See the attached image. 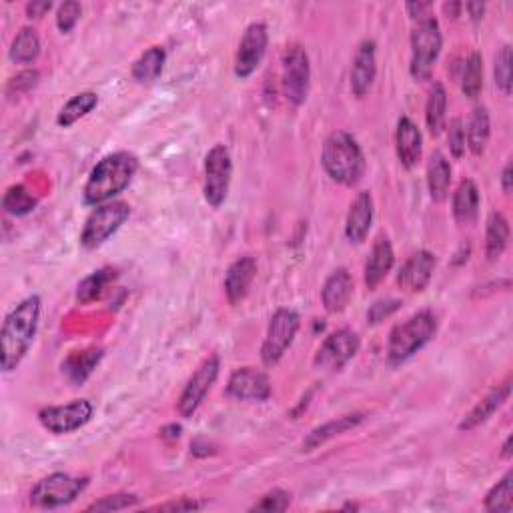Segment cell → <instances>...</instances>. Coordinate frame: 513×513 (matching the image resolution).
I'll list each match as a JSON object with an SVG mask.
<instances>
[{"label": "cell", "instance_id": "6da1fadb", "mask_svg": "<svg viewBox=\"0 0 513 513\" xmlns=\"http://www.w3.org/2000/svg\"><path fill=\"white\" fill-rule=\"evenodd\" d=\"M41 305V297L31 295L18 303L5 317L3 331H0V345H3L0 365L5 373L15 372L31 349L36 331H39Z\"/></svg>", "mask_w": 513, "mask_h": 513}, {"label": "cell", "instance_id": "7a4b0ae2", "mask_svg": "<svg viewBox=\"0 0 513 513\" xmlns=\"http://www.w3.org/2000/svg\"><path fill=\"white\" fill-rule=\"evenodd\" d=\"M139 170V159L127 150L107 155L101 159L87 179L82 189V201L89 207H101L111 203L131 185L132 177Z\"/></svg>", "mask_w": 513, "mask_h": 513}, {"label": "cell", "instance_id": "3957f363", "mask_svg": "<svg viewBox=\"0 0 513 513\" xmlns=\"http://www.w3.org/2000/svg\"><path fill=\"white\" fill-rule=\"evenodd\" d=\"M321 165L334 183L355 187L365 175L363 149L347 131H335L323 142Z\"/></svg>", "mask_w": 513, "mask_h": 513}, {"label": "cell", "instance_id": "277c9868", "mask_svg": "<svg viewBox=\"0 0 513 513\" xmlns=\"http://www.w3.org/2000/svg\"><path fill=\"white\" fill-rule=\"evenodd\" d=\"M437 334V317L431 311H420L397 323L387 339V361L389 365H402L407 359L430 344Z\"/></svg>", "mask_w": 513, "mask_h": 513}, {"label": "cell", "instance_id": "5b68a950", "mask_svg": "<svg viewBox=\"0 0 513 513\" xmlns=\"http://www.w3.org/2000/svg\"><path fill=\"white\" fill-rule=\"evenodd\" d=\"M441 46H443V36L437 18L427 15L421 18V21H417V26L411 33V63H410V73L417 82H425L431 79L433 66L441 54Z\"/></svg>", "mask_w": 513, "mask_h": 513}, {"label": "cell", "instance_id": "8992f818", "mask_svg": "<svg viewBox=\"0 0 513 513\" xmlns=\"http://www.w3.org/2000/svg\"><path fill=\"white\" fill-rule=\"evenodd\" d=\"M131 217V205L122 201H111L94 208L82 227L81 245L84 249H99L115 235Z\"/></svg>", "mask_w": 513, "mask_h": 513}, {"label": "cell", "instance_id": "52a82bcc", "mask_svg": "<svg viewBox=\"0 0 513 513\" xmlns=\"http://www.w3.org/2000/svg\"><path fill=\"white\" fill-rule=\"evenodd\" d=\"M87 478H74L69 473H51L43 478L31 491V503L39 509H56L69 506L87 489Z\"/></svg>", "mask_w": 513, "mask_h": 513}, {"label": "cell", "instance_id": "ba28073f", "mask_svg": "<svg viewBox=\"0 0 513 513\" xmlns=\"http://www.w3.org/2000/svg\"><path fill=\"white\" fill-rule=\"evenodd\" d=\"M301 327V317L293 309H277L269 321L267 335L261 345V361L265 367H275L287 353Z\"/></svg>", "mask_w": 513, "mask_h": 513}, {"label": "cell", "instance_id": "9c48e42d", "mask_svg": "<svg viewBox=\"0 0 513 513\" xmlns=\"http://www.w3.org/2000/svg\"><path fill=\"white\" fill-rule=\"evenodd\" d=\"M233 177V159L225 145H215L205 157V201L213 208H218L229 195Z\"/></svg>", "mask_w": 513, "mask_h": 513}, {"label": "cell", "instance_id": "30bf717a", "mask_svg": "<svg viewBox=\"0 0 513 513\" xmlns=\"http://www.w3.org/2000/svg\"><path fill=\"white\" fill-rule=\"evenodd\" d=\"M311 63L301 44H291L283 54V91L293 107H301L309 97Z\"/></svg>", "mask_w": 513, "mask_h": 513}, {"label": "cell", "instance_id": "8fae6325", "mask_svg": "<svg viewBox=\"0 0 513 513\" xmlns=\"http://www.w3.org/2000/svg\"><path fill=\"white\" fill-rule=\"evenodd\" d=\"M359 349L361 339L355 331L339 329L323 341L321 347L317 349L315 359H313V365L325 373L341 372L359 353Z\"/></svg>", "mask_w": 513, "mask_h": 513}, {"label": "cell", "instance_id": "7c38bea8", "mask_svg": "<svg viewBox=\"0 0 513 513\" xmlns=\"http://www.w3.org/2000/svg\"><path fill=\"white\" fill-rule=\"evenodd\" d=\"M94 415V405L89 399H74L66 405H51L39 411V421L54 435H64L81 430Z\"/></svg>", "mask_w": 513, "mask_h": 513}, {"label": "cell", "instance_id": "4fadbf2b", "mask_svg": "<svg viewBox=\"0 0 513 513\" xmlns=\"http://www.w3.org/2000/svg\"><path fill=\"white\" fill-rule=\"evenodd\" d=\"M218 369H221V361H218L217 355L207 357L201 365L197 367V372L193 373V377L189 379L183 393L179 397L177 410L180 413V417H193L197 413L198 407L203 405L207 393L211 392V387L215 385L217 377H218Z\"/></svg>", "mask_w": 513, "mask_h": 513}, {"label": "cell", "instance_id": "5bb4252c", "mask_svg": "<svg viewBox=\"0 0 513 513\" xmlns=\"http://www.w3.org/2000/svg\"><path fill=\"white\" fill-rule=\"evenodd\" d=\"M269 44V31L265 23H253L247 26L243 33V39L239 43L235 56V74L237 79H249L251 74L259 69L265 53H267Z\"/></svg>", "mask_w": 513, "mask_h": 513}, {"label": "cell", "instance_id": "9a60e30c", "mask_svg": "<svg viewBox=\"0 0 513 513\" xmlns=\"http://www.w3.org/2000/svg\"><path fill=\"white\" fill-rule=\"evenodd\" d=\"M273 389L267 373L255 367H241L229 377L225 395L235 402H267Z\"/></svg>", "mask_w": 513, "mask_h": 513}, {"label": "cell", "instance_id": "2e32d148", "mask_svg": "<svg viewBox=\"0 0 513 513\" xmlns=\"http://www.w3.org/2000/svg\"><path fill=\"white\" fill-rule=\"evenodd\" d=\"M437 267V256L431 251H417L399 269L397 285L407 293H421L430 285Z\"/></svg>", "mask_w": 513, "mask_h": 513}, {"label": "cell", "instance_id": "e0dca14e", "mask_svg": "<svg viewBox=\"0 0 513 513\" xmlns=\"http://www.w3.org/2000/svg\"><path fill=\"white\" fill-rule=\"evenodd\" d=\"M377 77V44L375 41H363L355 53L351 66V91L357 99L367 97L373 89Z\"/></svg>", "mask_w": 513, "mask_h": 513}, {"label": "cell", "instance_id": "ac0fdd59", "mask_svg": "<svg viewBox=\"0 0 513 513\" xmlns=\"http://www.w3.org/2000/svg\"><path fill=\"white\" fill-rule=\"evenodd\" d=\"M373 215H375V207H373L372 193L361 191L355 197V201L351 203L349 213H347L345 237L349 239V243H353V245L365 243L369 231H372Z\"/></svg>", "mask_w": 513, "mask_h": 513}, {"label": "cell", "instance_id": "d6986e66", "mask_svg": "<svg viewBox=\"0 0 513 513\" xmlns=\"http://www.w3.org/2000/svg\"><path fill=\"white\" fill-rule=\"evenodd\" d=\"M395 150L397 159L405 169H413L423 155V137L420 127L410 117H399L395 131Z\"/></svg>", "mask_w": 513, "mask_h": 513}, {"label": "cell", "instance_id": "ffe728a7", "mask_svg": "<svg viewBox=\"0 0 513 513\" xmlns=\"http://www.w3.org/2000/svg\"><path fill=\"white\" fill-rule=\"evenodd\" d=\"M256 277V261L253 256L245 255L235 259L229 269L225 273V295L229 299L231 305H239V303L247 297L251 285Z\"/></svg>", "mask_w": 513, "mask_h": 513}, {"label": "cell", "instance_id": "44dd1931", "mask_svg": "<svg viewBox=\"0 0 513 513\" xmlns=\"http://www.w3.org/2000/svg\"><path fill=\"white\" fill-rule=\"evenodd\" d=\"M353 289H355V283H353V277H351V273L344 267L335 269L329 275L325 285H323V289H321L323 307H325L329 313L345 311L351 297H353Z\"/></svg>", "mask_w": 513, "mask_h": 513}, {"label": "cell", "instance_id": "7402d4cb", "mask_svg": "<svg viewBox=\"0 0 513 513\" xmlns=\"http://www.w3.org/2000/svg\"><path fill=\"white\" fill-rule=\"evenodd\" d=\"M395 265V253L393 245L389 241L387 235H379L377 241L372 247V253H369V259L365 263V285L369 289H375L379 283H382L389 271L393 269Z\"/></svg>", "mask_w": 513, "mask_h": 513}, {"label": "cell", "instance_id": "603a6c76", "mask_svg": "<svg viewBox=\"0 0 513 513\" xmlns=\"http://www.w3.org/2000/svg\"><path fill=\"white\" fill-rule=\"evenodd\" d=\"M511 393V379L508 377L506 382L501 385H498L496 389H491V392L481 399V402L473 407V410L463 417L460 421V431H471L475 427H479L481 423H486L489 417L496 413L499 407L508 402Z\"/></svg>", "mask_w": 513, "mask_h": 513}, {"label": "cell", "instance_id": "cb8c5ba5", "mask_svg": "<svg viewBox=\"0 0 513 513\" xmlns=\"http://www.w3.org/2000/svg\"><path fill=\"white\" fill-rule=\"evenodd\" d=\"M363 420H365L363 413H349V415L337 417V420H331L327 423L315 427V430H313L305 440H303V451H313V450L321 448V445L335 440V437L355 430V427L361 425Z\"/></svg>", "mask_w": 513, "mask_h": 513}, {"label": "cell", "instance_id": "d4e9b609", "mask_svg": "<svg viewBox=\"0 0 513 513\" xmlns=\"http://www.w3.org/2000/svg\"><path fill=\"white\" fill-rule=\"evenodd\" d=\"M453 218L461 227H469L479 215V189L471 179H463L458 191L453 193Z\"/></svg>", "mask_w": 513, "mask_h": 513}, {"label": "cell", "instance_id": "484cf974", "mask_svg": "<svg viewBox=\"0 0 513 513\" xmlns=\"http://www.w3.org/2000/svg\"><path fill=\"white\" fill-rule=\"evenodd\" d=\"M104 351L101 347H89L82 351H73V353L63 361V373L73 385H82L91 373L97 369Z\"/></svg>", "mask_w": 513, "mask_h": 513}, {"label": "cell", "instance_id": "4316f807", "mask_svg": "<svg viewBox=\"0 0 513 513\" xmlns=\"http://www.w3.org/2000/svg\"><path fill=\"white\" fill-rule=\"evenodd\" d=\"M450 187H451V165L445 159L443 153H433L427 163V189H430L431 201L433 203H443L450 197Z\"/></svg>", "mask_w": 513, "mask_h": 513}, {"label": "cell", "instance_id": "83f0119b", "mask_svg": "<svg viewBox=\"0 0 513 513\" xmlns=\"http://www.w3.org/2000/svg\"><path fill=\"white\" fill-rule=\"evenodd\" d=\"M491 137V119L486 107H475L468 129H465V145L471 150V155L479 157L486 153L488 142Z\"/></svg>", "mask_w": 513, "mask_h": 513}, {"label": "cell", "instance_id": "f1b7e54d", "mask_svg": "<svg viewBox=\"0 0 513 513\" xmlns=\"http://www.w3.org/2000/svg\"><path fill=\"white\" fill-rule=\"evenodd\" d=\"M165 61H167V53L163 46H150V49L142 53L135 61V64H132L131 69L132 79H135L139 84L155 82L165 69Z\"/></svg>", "mask_w": 513, "mask_h": 513}, {"label": "cell", "instance_id": "f546056e", "mask_svg": "<svg viewBox=\"0 0 513 513\" xmlns=\"http://www.w3.org/2000/svg\"><path fill=\"white\" fill-rule=\"evenodd\" d=\"M509 245V221L506 215L493 211L488 218L486 229V255L489 261H498Z\"/></svg>", "mask_w": 513, "mask_h": 513}, {"label": "cell", "instance_id": "4dcf8cb0", "mask_svg": "<svg viewBox=\"0 0 513 513\" xmlns=\"http://www.w3.org/2000/svg\"><path fill=\"white\" fill-rule=\"evenodd\" d=\"M117 277H119V273H117V269H112V267H102L99 271L91 273L89 277H84L79 283L77 301L81 303V305H89V303L101 299L104 293H107L109 285L115 281Z\"/></svg>", "mask_w": 513, "mask_h": 513}, {"label": "cell", "instance_id": "1f68e13d", "mask_svg": "<svg viewBox=\"0 0 513 513\" xmlns=\"http://www.w3.org/2000/svg\"><path fill=\"white\" fill-rule=\"evenodd\" d=\"M445 112H448V92L441 82H433L430 99L425 104V122L431 137H440L445 129Z\"/></svg>", "mask_w": 513, "mask_h": 513}, {"label": "cell", "instance_id": "d6a6232c", "mask_svg": "<svg viewBox=\"0 0 513 513\" xmlns=\"http://www.w3.org/2000/svg\"><path fill=\"white\" fill-rule=\"evenodd\" d=\"M97 104H99V94L97 92L84 91V92L74 94V97L61 109L59 117H56V125L64 127V129L73 127L74 122L81 121L82 117H87L89 112L94 107H97Z\"/></svg>", "mask_w": 513, "mask_h": 513}, {"label": "cell", "instance_id": "836d02e7", "mask_svg": "<svg viewBox=\"0 0 513 513\" xmlns=\"http://www.w3.org/2000/svg\"><path fill=\"white\" fill-rule=\"evenodd\" d=\"M41 49V36L36 34L34 28L26 26L15 36L8 56H11V61L16 64H31L39 59Z\"/></svg>", "mask_w": 513, "mask_h": 513}, {"label": "cell", "instance_id": "e575fe53", "mask_svg": "<svg viewBox=\"0 0 513 513\" xmlns=\"http://www.w3.org/2000/svg\"><path fill=\"white\" fill-rule=\"evenodd\" d=\"M36 205H39V198L28 191L24 185H13L11 189H6L3 197V208L13 217H24L33 213Z\"/></svg>", "mask_w": 513, "mask_h": 513}, {"label": "cell", "instance_id": "d590c367", "mask_svg": "<svg viewBox=\"0 0 513 513\" xmlns=\"http://www.w3.org/2000/svg\"><path fill=\"white\" fill-rule=\"evenodd\" d=\"M481 89H483V59L479 53H471L463 69L461 91L465 97L475 101L481 94Z\"/></svg>", "mask_w": 513, "mask_h": 513}, {"label": "cell", "instance_id": "8d00e7d4", "mask_svg": "<svg viewBox=\"0 0 513 513\" xmlns=\"http://www.w3.org/2000/svg\"><path fill=\"white\" fill-rule=\"evenodd\" d=\"M488 511H511L513 508V473L508 471L503 478L489 489L483 501Z\"/></svg>", "mask_w": 513, "mask_h": 513}, {"label": "cell", "instance_id": "74e56055", "mask_svg": "<svg viewBox=\"0 0 513 513\" xmlns=\"http://www.w3.org/2000/svg\"><path fill=\"white\" fill-rule=\"evenodd\" d=\"M511 46L506 44L503 49L496 54V66H493V77H496V87L503 94L509 97L511 94Z\"/></svg>", "mask_w": 513, "mask_h": 513}, {"label": "cell", "instance_id": "f35d334b", "mask_svg": "<svg viewBox=\"0 0 513 513\" xmlns=\"http://www.w3.org/2000/svg\"><path fill=\"white\" fill-rule=\"evenodd\" d=\"M139 503V498L132 493H115V496H104L99 501L91 503L87 511H121L135 508Z\"/></svg>", "mask_w": 513, "mask_h": 513}, {"label": "cell", "instance_id": "ab89813d", "mask_svg": "<svg viewBox=\"0 0 513 513\" xmlns=\"http://www.w3.org/2000/svg\"><path fill=\"white\" fill-rule=\"evenodd\" d=\"M291 506V493L285 489H273L255 503L251 511H287Z\"/></svg>", "mask_w": 513, "mask_h": 513}, {"label": "cell", "instance_id": "60d3db41", "mask_svg": "<svg viewBox=\"0 0 513 513\" xmlns=\"http://www.w3.org/2000/svg\"><path fill=\"white\" fill-rule=\"evenodd\" d=\"M82 6L79 3H64L59 6V13H56V26H59L61 33H71L77 23L81 21Z\"/></svg>", "mask_w": 513, "mask_h": 513}, {"label": "cell", "instance_id": "b9f144b4", "mask_svg": "<svg viewBox=\"0 0 513 513\" xmlns=\"http://www.w3.org/2000/svg\"><path fill=\"white\" fill-rule=\"evenodd\" d=\"M448 145H450V153L453 155V159H461L465 155V127L461 119H453L450 121L448 127Z\"/></svg>", "mask_w": 513, "mask_h": 513}, {"label": "cell", "instance_id": "7bdbcfd3", "mask_svg": "<svg viewBox=\"0 0 513 513\" xmlns=\"http://www.w3.org/2000/svg\"><path fill=\"white\" fill-rule=\"evenodd\" d=\"M402 309V301L397 299H382V301H375L372 309L367 311V321L372 323V325H377V323L385 321L387 317H392L395 311Z\"/></svg>", "mask_w": 513, "mask_h": 513}, {"label": "cell", "instance_id": "ee69618b", "mask_svg": "<svg viewBox=\"0 0 513 513\" xmlns=\"http://www.w3.org/2000/svg\"><path fill=\"white\" fill-rule=\"evenodd\" d=\"M39 79H41L39 71H24L11 81V84H8V92H15V94L28 92L31 89H34L36 84H39Z\"/></svg>", "mask_w": 513, "mask_h": 513}, {"label": "cell", "instance_id": "f6af8a7d", "mask_svg": "<svg viewBox=\"0 0 513 513\" xmlns=\"http://www.w3.org/2000/svg\"><path fill=\"white\" fill-rule=\"evenodd\" d=\"M203 506H205L203 501L189 499V498H180L179 501L163 503V506H159L157 509H160V511H195V509H201Z\"/></svg>", "mask_w": 513, "mask_h": 513}, {"label": "cell", "instance_id": "bcb514c9", "mask_svg": "<svg viewBox=\"0 0 513 513\" xmlns=\"http://www.w3.org/2000/svg\"><path fill=\"white\" fill-rule=\"evenodd\" d=\"M53 8V3H46V0H41V3H31L26 5V15L28 18H43L46 13Z\"/></svg>", "mask_w": 513, "mask_h": 513}, {"label": "cell", "instance_id": "7dc6e473", "mask_svg": "<svg viewBox=\"0 0 513 513\" xmlns=\"http://www.w3.org/2000/svg\"><path fill=\"white\" fill-rule=\"evenodd\" d=\"M465 8H468V13H469L473 23H479L483 15H486V5H481V3H469Z\"/></svg>", "mask_w": 513, "mask_h": 513}, {"label": "cell", "instance_id": "c3c4849f", "mask_svg": "<svg viewBox=\"0 0 513 513\" xmlns=\"http://www.w3.org/2000/svg\"><path fill=\"white\" fill-rule=\"evenodd\" d=\"M431 5H427V3H411V5H407V13H410L413 18H417V21H421L425 15L427 8H430Z\"/></svg>", "mask_w": 513, "mask_h": 513}, {"label": "cell", "instance_id": "681fc988", "mask_svg": "<svg viewBox=\"0 0 513 513\" xmlns=\"http://www.w3.org/2000/svg\"><path fill=\"white\" fill-rule=\"evenodd\" d=\"M511 163L506 165V169H503V173H501V189H503V193L506 195H511Z\"/></svg>", "mask_w": 513, "mask_h": 513}, {"label": "cell", "instance_id": "f907efd6", "mask_svg": "<svg viewBox=\"0 0 513 513\" xmlns=\"http://www.w3.org/2000/svg\"><path fill=\"white\" fill-rule=\"evenodd\" d=\"M461 8H463V5H460V3H451V5H445V6H443V11L448 13L451 18H458V16H460V13H461Z\"/></svg>", "mask_w": 513, "mask_h": 513}, {"label": "cell", "instance_id": "816d5d0a", "mask_svg": "<svg viewBox=\"0 0 513 513\" xmlns=\"http://www.w3.org/2000/svg\"><path fill=\"white\" fill-rule=\"evenodd\" d=\"M163 437H170V440H179L180 437V425H169L163 430Z\"/></svg>", "mask_w": 513, "mask_h": 513}, {"label": "cell", "instance_id": "f5cc1de1", "mask_svg": "<svg viewBox=\"0 0 513 513\" xmlns=\"http://www.w3.org/2000/svg\"><path fill=\"white\" fill-rule=\"evenodd\" d=\"M501 458L503 460H509L511 458V435L506 440V443H503V448H501Z\"/></svg>", "mask_w": 513, "mask_h": 513}]
</instances>
